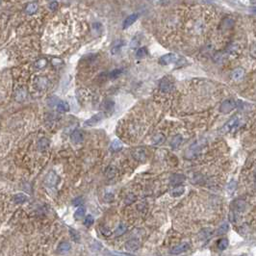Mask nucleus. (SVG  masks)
Listing matches in <instances>:
<instances>
[{"label":"nucleus","instance_id":"obj_27","mask_svg":"<svg viewBox=\"0 0 256 256\" xmlns=\"http://www.w3.org/2000/svg\"><path fill=\"white\" fill-rule=\"evenodd\" d=\"M38 10V5L36 3H31L26 7V13L27 14H34Z\"/></svg>","mask_w":256,"mask_h":256},{"label":"nucleus","instance_id":"obj_2","mask_svg":"<svg viewBox=\"0 0 256 256\" xmlns=\"http://www.w3.org/2000/svg\"><path fill=\"white\" fill-rule=\"evenodd\" d=\"M58 182H59V176L57 175V173L55 172H53V170L49 172L46 174V176H45L44 183L48 187H55L57 184H58Z\"/></svg>","mask_w":256,"mask_h":256},{"label":"nucleus","instance_id":"obj_34","mask_svg":"<svg viewBox=\"0 0 256 256\" xmlns=\"http://www.w3.org/2000/svg\"><path fill=\"white\" fill-rule=\"evenodd\" d=\"M121 72H122V70L121 69H118V70H113L112 72H111V74H110V77L112 78V79H115V78H117L118 75H121Z\"/></svg>","mask_w":256,"mask_h":256},{"label":"nucleus","instance_id":"obj_33","mask_svg":"<svg viewBox=\"0 0 256 256\" xmlns=\"http://www.w3.org/2000/svg\"><path fill=\"white\" fill-rule=\"evenodd\" d=\"M94 224V218H93V216H90V215H88L86 218H85V220H84V224L86 225V226H90Z\"/></svg>","mask_w":256,"mask_h":256},{"label":"nucleus","instance_id":"obj_13","mask_svg":"<svg viewBox=\"0 0 256 256\" xmlns=\"http://www.w3.org/2000/svg\"><path fill=\"white\" fill-rule=\"evenodd\" d=\"M28 200V196L23 194V193H19V194H16L14 196V201L15 203H18V204H21V203H24Z\"/></svg>","mask_w":256,"mask_h":256},{"label":"nucleus","instance_id":"obj_12","mask_svg":"<svg viewBox=\"0 0 256 256\" xmlns=\"http://www.w3.org/2000/svg\"><path fill=\"white\" fill-rule=\"evenodd\" d=\"M244 70H242V69H236L235 70L232 71V73H231V78L233 79V80H235V81H239V80H241V79L244 77Z\"/></svg>","mask_w":256,"mask_h":256},{"label":"nucleus","instance_id":"obj_26","mask_svg":"<svg viewBox=\"0 0 256 256\" xmlns=\"http://www.w3.org/2000/svg\"><path fill=\"white\" fill-rule=\"evenodd\" d=\"M165 141V136L163 134H157L153 138V144L154 145H160Z\"/></svg>","mask_w":256,"mask_h":256},{"label":"nucleus","instance_id":"obj_36","mask_svg":"<svg viewBox=\"0 0 256 256\" xmlns=\"http://www.w3.org/2000/svg\"><path fill=\"white\" fill-rule=\"evenodd\" d=\"M136 200V196H134V195H128L127 196V197L125 198V203L126 204H130V203H132V202H134V200Z\"/></svg>","mask_w":256,"mask_h":256},{"label":"nucleus","instance_id":"obj_4","mask_svg":"<svg viewBox=\"0 0 256 256\" xmlns=\"http://www.w3.org/2000/svg\"><path fill=\"white\" fill-rule=\"evenodd\" d=\"M103 118H104V114L103 113H97L96 115L93 116L90 118H89L88 121H85L84 125L85 126H94L95 124L99 123Z\"/></svg>","mask_w":256,"mask_h":256},{"label":"nucleus","instance_id":"obj_10","mask_svg":"<svg viewBox=\"0 0 256 256\" xmlns=\"http://www.w3.org/2000/svg\"><path fill=\"white\" fill-rule=\"evenodd\" d=\"M172 89V84L168 79H163L160 83V90L163 93H168Z\"/></svg>","mask_w":256,"mask_h":256},{"label":"nucleus","instance_id":"obj_14","mask_svg":"<svg viewBox=\"0 0 256 256\" xmlns=\"http://www.w3.org/2000/svg\"><path fill=\"white\" fill-rule=\"evenodd\" d=\"M185 176L182 174H173L172 177H170V184L172 185H178L180 183L184 181Z\"/></svg>","mask_w":256,"mask_h":256},{"label":"nucleus","instance_id":"obj_1","mask_svg":"<svg viewBox=\"0 0 256 256\" xmlns=\"http://www.w3.org/2000/svg\"><path fill=\"white\" fill-rule=\"evenodd\" d=\"M236 107H237V103L234 99H227L221 103L220 107V111L224 114H228L232 110H234Z\"/></svg>","mask_w":256,"mask_h":256},{"label":"nucleus","instance_id":"obj_31","mask_svg":"<svg viewBox=\"0 0 256 256\" xmlns=\"http://www.w3.org/2000/svg\"><path fill=\"white\" fill-rule=\"evenodd\" d=\"M136 55H137L138 58H144V57H145L147 55V50L145 47H142L140 48L138 51H137V53H136Z\"/></svg>","mask_w":256,"mask_h":256},{"label":"nucleus","instance_id":"obj_8","mask_svg":"<svg viewBox=\"0 0 256 256\" xmlns=\"http://www.w3.org/2000/svg\"><path fill=\"white\" fill-rule=\"evenodd\" d=\"M70 248H71V246L69 242H63L59 244L58 247H57V252L59 254H66L70 251Z\"/></svg>","mask_w":256,"mask_h":256},{"label":"nucleus","instance_id":"obj_11","mask_svg":"<svg viewBox=\"0 0 256 256\" xmlns=\"http://www.w3.org/2000/svg\"><path fill=\"white\" fill-rule=\"evenodd\" d=\"M83 139H84V136H83V133L80 131V130H74V131L72 132L71 141L73 142V143L79 144L83 141Z\"/></svg>","mask_w":256,"mask_h":256},{"label":"nucleus","instance_id":"obj_40","mask_svg":"<svg viewBox=\"0 0 256 256\" xmlns=\"http://www.w3.org/2000/svg\"><path fill=\"white\" fill-rule=\"evenodd\" d=\"M57 6H58V3H57V2H52V3H51V4L49 5L50 9L52 10V11H54V10L57 8Z\"/></svg>","mask_w":256,"mask_h":256},{"label":"nucleus","instance_id":"obj_37","mask_svg":"<svg viewBox=\"0 0 256 256\" xmlns=\"http://www.w3.org/2000/svg\"><path fill=\"white\" fill-rule=\"evenodd\" d=\"M109 254L111 256H133L131 254H127V253H122V252H115V251H110Z\"/></svg>","mask_w":256,"mask_h":256},{"label":"nucleus","instance_id":"obj_7","mask_svg":"<svg viewBox=\"0 0 256 256\" xmlns=\"http://www.w3.org/2000/svg\"><path fill=\"white\" fill-rule=\"evenodd\" d=\"M237 124H238V118H236V117L232 118L230 121L227 122L223 128H221V132H223V133H226V132L230 131V130H232L233 128H234Z\"/></svg>","mask_w":256,"mask_h":256},{"label":"nucleus","instance_id":"obj_22","mask_svg":"<svg viewBox=\"0 0 256 256\" xmlns=\"http://www.w3.org/2000/svg\"><path fill=\"white\" fill-rule=\"evenodd\" d=\"M48 85V80L44 77H39L38 78V86L39 90H44Z\"/></svg>","mask_w":256,"mask_h":256},{"label":"nucleus","instance_id":"obj_19","mask_svg":"<svg viewBox=\"0 0 256 256\" xmlns=\"http://www.w3.org/2000/svg\"><path fill=\"white\" fill-rule=\"evenodd\" d=\"M85 214H86V208L83 207V206H80L74 213V219L75 220H81L82 218H84Z\"/></svg>","mask_w":256,"mask_h":256},{"label":"nucleus","instance_id":"obj_3","mask_svg":"<svg viewBox=\"0 0 256 256\" xmlns=\"http://www.w3.org/2000/svg\"><path fill=\"white\" fill-rule=\"evenodd\" d=\"M132 156H133V158L135 159L136 161L142 162V163L145 162L146 158H147L146 151L144 148H141V147H139V148H136L132 152Z\"/></svg>","mask_w":256,"mask_h":256},{"label":"nucleus","instance_id":"obj_39","mask_svg":"<svg viewBox=\"0 0 256 256\" xmlns=\"http://www.w3.org/2000/svg\"><path fill=\"white\" fill-rule=\"evenodd\" d=\"M82 201H83L82 197H77L76 200H73V205H80V204H82Z\"/></svg>","mask_w":256,"mask_h":256},{"label":"nucleus","instance_id":"obj_9","mask_svg":"<svg viewBox=\"0 0 256 256\" xmlns=\"http://www.w3.org/2000/svg\"><path fill=\"white\" fill-rule=\"evenodd\" d=\"M138 18H139L138 14H133V15H130L129 16H127L126 19H125L124 22H123V26H122L123 29H126V28L131 26L134 22H136V20L138 19Z\"/></svg>","mask_w":256,"mask_h":256},{"label":"nucleus","instance_id":"obj_21","mask_svg":"<svg viewBox=\"0 0 256 256\" xmlns=\"http://www.w3.org/2000/svg\"><path fill=\"white\" fill-rule=\"evenodd\" d=\"M121 147H122V144L121 143V141L114 140L112 142V144H111V150L112 151H114V152L118 151L119 149H121Z\"/></svg>","mask_w":256,"mask_h":256},{"label":"nucleus","instance_id":"obj_5","mask_svg":"<svg viewBox=\"0 0 256 256\" xmlns=\"http://www.w3.org/2000/svg\"><path fill=\"white\" fill-rule=\"evenodd\" d=\"M177 61V56L173 53H169L162 56L159 62H160V64L163 66H168L169 64H172V63H175Z\"/></svg>","mask_w":256,"mask_h":256},{"label":"nucleus","instance_id":"obj_38","mask_svg":"<svg viewBox=\"0 0 256 256\" xmlns=\"http://www.w3.org/2000/svg\"><path fill=\"white\" fill-rule=\"evenodd\" d=\"M104 200H105L107 202H111L112 200H114V195H113V194H110V193H108V194L105 195Z\"/></svg>","mask_w":256,"mask_h":256},{"label":"nucleus","instance_id":"obj_35","mask_svg":"<svg viewBox=\"0 0 256 256\" xmlns=\"http://www.w3.org/2000/svg\"><path fill=\"white\" fill-rule=\"evenodd\" d=\"M46 64H47L46 60L42 59V60H39V61L36 63V67H38V69H43V67H44L45 66H46Z\"/></svg>","mask_w":256,"mask_h":256},{"label":"nucleus","instance_id":"obj_20","mask_svg":"<svg viewBox=\"0 0 256 256\" xmlns=\"http://www.w3.org/2000/svg\"><path fill=\"white\" fill-rule=\"evenodd\" d=\"M184 192H185V188L183 186H178V187L174 188V189L170 192V195L172 196H179L181 195H183Z\"/></svg>","mask_w":256,"mask_h":256},{"label":"nucleus","instance_id":"obj_28","mask_svg":"<svg viewBox=\"0 0 256 256\" xmlns=\"http://www.w3.org/2000/svg\"><path fill=\"white\" fill-rule=\"evenodd\" d=\"M227 247H228V240L227 239H221L218 244V247L220 250H224Z\"/></svg>","mask_w":256,"mask_h":256},{"label":"nucleus","instance_id":"obj_30","mask_svg":"<svg viewBox=\"0 0 256 256\" xmlns=\"http://www.w3.org/2000/svg\"><path fill=\"white\" fill-rule=\"evenodd\" d=\"M117 170H116V169L114 168V167H109L108 168V169L106 170V175H107V177H109V178H112V177H114V176L116 175V172Z\"/></svg>","mask_w":256,"mask_h":256},{"label":"nucleus","instance_id":"obj_32","mask_svg":"<svg viewBox=\"0 0 256 256\" xmlns=\"http://www.w3.org/2000/svg\"><path fill=\"white\" fill-rule=\"evenodd\" d=\"M104 107L108 112H111L114 109V102L112 100H106L104 102Z\"/></svg>","mask_w":256,"mask_h":256},{"label":"nucleus","instance_id":"obj_15","mask_svg":"<svg viewBox=\"0 0 256 256\" xmlns=\"http://www.w3.org/2000/svg\"><path fill=\"white\" fill-rule=\"evenodd\" d=\"M49 147V141L45 138H43L39 141V144H38V148L39 151H44L46 150Z\"/></svg>","mask_w":256,"mask_h":256},{"label":"nucleus","instance_id":"obj_16","mask_svg":"<svg viewBox=\"0 0 256 256\" xmlns=\"http://www.w3.org/2000/svg\"><path fill=\"white\" fill-rule=\"evenodd\" d=\"M57 110L59 112H67L70 111V105L65 101H59L56 105Z\"/></svg>","mask_w":256,"mask_h":256},{"label":"nucleus","instance_id":"obj_41","mask_svg":"<svg viewBox=\"0 0 256 256\" xmlns=\"http://www.w3.org/2000/svg\"><path fill=\"white\" fill-rule=\"evenodd\" d=\"M241 256H244V255H241Z\"/></svg>","mask_w":256,"mask_h":256},{"label":"nucleus","instance_id":"obj_6","mask_svg":"<svg viewBox=\"0 0 256 256\" xmlns=\"http://www.w3.org/2000/svg\"><path fill=\"white\" fill-rule=\"evenodd\" d=\"M189 247H190V244H188V243H182V244H178V246L174 247L172 249V254H180V253H183V252L187 251V250L189 249Z\"/></svg>","mask_w":256,"mask_h":256},{"label":"nucleus","instance_id":"obj_29","mask_svg":"<svg viewBox=\"0 0 256 256\" xmlns=\"http://www.w3.org/2000/svg\"><path fill=\"white\" fill-rule=\"evenodd\" d=\"M227 230H228V224H221V225L219 227V229H218V234H219V235L225 234V233L227 232Z\"/></svg>","mask_w":256,"mask_h":256},{"label":"nucleus","instance_id":"obj_24","mask_svg":"<svg viewBox=\"0 0 256 256\" xmlns=\"http://www.w3.org/2000/svg\"><path fill=\"white\" fill-rule=\"evenodd\" d=\"M126 230H127V226L125 225V224H121V225H118V227L116 229L115 235L116 236H121V235L124 234Z\"/></svg>","mask_w":256,"mask_h":256},{"label":"nucleus","instance_id":"obj_17","mask_svg":"<svg viewBox=\"0 0 256 256\" xmlns=\"http://www.w3.org/2000/svg\"><path fill=\"white\" fill-rule=\"evenodd\" d=\"M182 143V137L180 135H176L172 138V142H170V145H172V148L176 149L177 147L180 145V144Z\"/></svg>","mask_w":256,"mask_h":256},{"label":"nucleus","instance_id":"obj_25","mask_svg":"<svg viewBox=\"0 0 256 256\" xmlns=\"http://www.w3.org/2000/svg\"><path fill=\"white\" fill-rule=\"evenodd\" d=\"M70 237L72 238V240L74 241V242H79L80 241V234L75 230V229H72L70 228Z\"/></svg>","mask_w":256,"mask_h":256},{"label":"nucleus","instance_id":"obj_18","mask_svg":"<svg viewBox=\"0 0 256 256\" xmlns=\"http://www.w3.org/2000/svg\"><path fill=\"white\" fill-rule=\"evenodd\" d=\"M125 247L128 250H137L140 247V244L136 241V240H131V241H128L125 244Z\"/></svg>","mask_w":256,"mask_h":256},{"label":"nucleus","instance_id":"obj_23","mask_svg":"<svg viewBox=\"0 0 256 256\" xmlns=\"http://www.w3.org/2000/svg\"><path fill=\"white\" fill-rule=\"evenodd\" d=\"M246 207H247V204L243 200H237L235 202V209L238 212H243L244 210L246 209Z\"/></svg>","mask_w":256,"mask_h":256}]
</instances>
